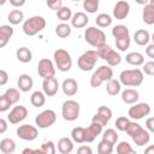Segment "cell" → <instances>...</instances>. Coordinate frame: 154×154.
<instances>
[{"label": "cell", "mask_w": 154, "mask_h": 154, "mask_svg": "<svg viewBox=\"0 0 154 154\" xmlns=\"http://www.w3.org/2000/svg\"><path fill=\"white\" fill-rule=\"evenodd\" d=\"M72 16H73V14H72V11H71V8L67 7V6H63L61 8H59V10L57 11V17H58V19L61 20V22H67L69 19L71 20Z\"/></svg>", "instance_id": "obj_36"}, {"label": "cell", "mask_w": 154, "mask_h": 154, "mask_svg": "<svg viewBox=\"0 0 154 154\" xmlns=\"http://www.w3.org/2000/svg\"><path fill=\"white\" fill-rule=\"evenodd\" d=\"M84 40L90 46L99 48L106 43V35L101 29H97L95 26H89L84 31Z\"/></svg>", "instance_id": "obj_5"}, {"label": "cell", "mask_w": 154, "mask_h": 154, "mask_svg": "<svg viewBox=\"0 0 154 154\" xmlns=\"http://www.w3.org/2000/svg\"><path fill=\"white\" fill-rule=\"evenodd\" d=\"M57 120V114L53 109H45L35 118V123L40 129H47L52 126Z\"/></svg>", "instance_id": "obj_10"}, {"label": "cell", "mask_w": 154, "mask_h": 154, "mask_svg": "<svg viewBox=\"0 0 154 154\" xmlns=\"http://www.w3.org/2000/svg\"><path fill=\"white\" fill-rule=\"evenodd\" d=\"M10 106H12V103L8 101V99L2 94L1 96H0V112H6L8 108H10Z\"/></svg>", "instance_id": "obj_47"}, {"label": "cell", "mask_w": 154, "mask_h": 154, "mask_svg": "<svg viewBox=\"0 0 154 154\" xmlns=\"http://www.w3.org/2000/svg\"><path fill=\"white\" fill-rule=\"evenodd\" d=\"M112 35L114 36L116 40L130 37V32H129L128 26H125V25H123V24H118V25L113 26V29H112Z\"/></svg>", "instance_id": "obj_30"}, {"label": "cell", "mask_w": 154, "mask_h": 154, "mask_svg": "<svg viewBox=\"0 0 154 154\" xmlns=\"http://www.w3.org/2000/svg\"><path fill=\"white\" fill-rule=\"evenodd\" d=\"M71 1H79V0H71Z\"/></svg>", "instance_id": "obj_62"}, {"label": "cell", "mask_w": 154, "mask_h": 154, "mask_svg": "<svg viewBox=\"0 0 154 154\" xmlns=\"http://www.w3.org/2000/svg\"><path fill=\"white\" fill-rule=\"evenodd\" d=\"M135 1H136L138 5H143V6L147 5V4H149V0H135Z\"/></svg>", "instance_id": "obj_57"}, {"label": "cell", "mask_w": 154, "mask_h": 154, "mask_svg": "<svg viewBox=\"0 0 154 154\" xmlns=\"http://www.w3.org/2000/svg\"><path fill=\"white\" fill-rule=\"evenodd\" d=\"M8 81V75L5 70H0V85H5Z\"/></svg>", "instance_id": "obj_50"}, {"label": "cell", "mask_w": 154, "mask_h": 154, "mask_svg": "<svg viewBox=\"0 0 154 154\" xmlns=\"http://www.w3.org/2000/svg\"><path fill=\"white\" fill-rule=\"evenodd\" d=\"M59 89V83L55 77H49V78H43L42 82V90L47 96H54L58 93Z\"/></svg>", "instance_id": "obj_16"}, {"label": "cell", "mask_w": 154, "mask_h": 154, "mask_svg": "<svg viewBox=\"0 0 154 154\" xmlns=\"http://www.w3.org/2000/svg\"><path fill=\"white\" fill-rule=\"evenodd\" d=\"M149 4H150V5H153V6H154V0H149Z\"/></svg>", "instance_id": "obj_60"}, {"label": "cell", "mask_w": 154, "mask_h": 154, "mask_svg": "<svg viewBox=\"0 0 154 154\" xmlns=\"http://www.w3.org/2000/svg\"><path fill=\"white\" fill-rule=\"evenodd\" d=\"M10 4L13 7H22L25 4V0H10Z\"/></svg>", "instance_id": "obj_54"}, {"label": "cell", "mask_w": 154, "mask_h": 154, "mask_svg": "<svg viewBox=\"0 0 154 154\" xmlns=\"http://www.w3.org/2000/svg\"><path fill=\"white\" fill-rule=\"evenodd\" d=\"M142 71H143L146 75H148V76H154V60L143 63Z\"/></svg>", "instance_id": "obj_46"}, {"label": "cell", "mask_w": 154, "mask_h": 154, "mask_svg": "<svg viewBox=\"0 0 154 154\" xmlns=\"http://www.w3.org/2000/svg\"><path fill=\"white\" fill-rule=\"evenodd\" d=\"M13 32L14 31H13V28L11 25L4 24L0 26V47L1 48H4L7 45L10 38L13 36Z\"/></svg>", "instance_id": "obj_20"}, {"label": "cell", "mask_w": 154, "mask_h": 154, "mask_svg": "<svg viewBox=\"0 0 154 154\" xmlns=\"http://www.w3.org/2000/svg\"><path fill=\"white\" fill-rule=\"evenodd\" d=\"M130 124V119L126 117H118L116 120V128L119 131H125Z\"/></svg>", "instance_id": "obj_42"}, {"label": "cell", "mask_w": 154, "mask_h": 154, "mask_svg": "<svg viewBox=\"0 0 154 154\" xmlns=\"http://www.w3.org/2000/svg\"><path fill=\"white\" fill-rule=\"evenodd\" d=\"M143 71L140 69H130L120 72L119 81L125 87H138L143 82Z\"/></svg>", "instance_id": "obj_2"}, {"label": "cell", "mask_w": 154, "mask_h": 154, "mask_svg": "<svg viewBox=\"0 0 154 154\" xmlns=\"http://www.w3.org/2000/svg\"><path fill=\"white\" fill-rule=\"evenodd\" d=\"M71 137L73 142L76 143H83L85 142V128L82 126H76L71 131Z\"/></svg>", "instance_id": "obj_31"}, {"label": "cell", "mask_w": 154, "mask_h": 154, "mask_svg": "<svg viewBox=\"0 0 154 154\" xmlns=\"http://www.w3.org/2000/svg\"><path fill=\"white\" fill-rule=\"evenodd\" d=\"M6 129H7V123L5 119L1 118L0 119V134H4L6 131Z\"/></svg>", "instance_id": "obj_55"}, {"label": "cell", "mask_w": 154, "mask_h": 154, "mask_svg": "<svg viewBox=\"0 0 154 154\" xmlns=\"http://www.w3.org/2000/svg\"><path fill=\"white\" fill-rule=\"evenodd\" d=\"M125 60H126L128 64L134 65V66H140V65H143V63H144L143 54H141V53H138V52L128 53L126 57H125Z\"/></svg>", "instance_id": "obj_25"}, {"label": "cell", "mask_w": 154, "mask_h": 154, "mask_svg": "<svg viewBox=\"0 0 154 154\" xmlns=\"http://www.w3.org/2000/svg\"><path fill=\"white\" fill-rule=\"evenodd\" d=\"M79 109H81V106L77 101L66 100L63 103V107H61L63 118L67 122H73L79 117Z\"/></svg>", "instance_id": "obj_9"}, {"label": "cell", "mask_w": 154, "mask_h": 154, "mask_svg": "<svg viewBox=\"0 0 154 154\" xmlns=\"http://www.w3.org/2000/svg\"><path fill=\"white\" fill-rule=\"evenodd\" d=\"M100 0H83V8L89 13H95L99 8Z\"/></svg>", "instance_id": "obj_40"}, {"label": "cell", "mask_w": 154, "mask_h": 154, "mask_svg": "<svg viewBox=\"0 0 154 154\" xmlns=\"http://www.w3.org/2000/svg\"><path fill=\"white\" fill-rule=\"evenodd\" d=\"M96 52L99 54V58L103 59L109 66H117L122 61V57L119 53H117L111 46L108 45H102L101 47L96 48Z\"/></svg>", "instance_id": "obj_6"}, {"label": "cell", "mask_w": 154, "mask_h": 154, "mask_svg": "<svg viewBox=\"0 0 154 154\" xmlns=\"http://www.w3.org/2000/svg\"><path fill=\"white\" fill-rule=\"evenodd\" d=\"M73 140L69 138V137H61L58 141V150L61 154H69L73 150Z\"/></svg>", "instance_id": "obj_23"}, {"label": "cell", "mask_w": 154, "mask_h": 154, "mask_svg": "<svg viewBox=\"0 0 154 154\" xmlns=\"http://www.w3.org/2000/svg\"><path fill=\"white\" fill-rule=\"evenodd\" d=\"M112 77H113V70H112V67L109 65L108 66L101 65L91 75V77H90V85L93 88H97L103 82H108L109 79H112Z\"/></svg>", "instance_id": "obj_4"}, {"label": "cell", "mask_w": 154, "mask_h": 154, "mask_svg": "<svg viewBox=\"0 0 154 154\" xmlns=\"http://www.w3.org/2000/svg\"><path fill=\"white\" fill-rule=\"evenodd\" d=\"M17 84H18V89H19L20 91L26 93V91L31 90V88H32V85H34V81H32V78H31L29 75L23 73V75L19 76V78H18V81H17Z\"/></svg>", "instance_id": "obj_21"}, {"label": "cell", "mask_w": 154, "mask_h": 154, "mask_svg": "<svg viewBox=\"0 0 154 154\" xmlns=\"http://www.w3.org/2000/svg\"><path fill=\"white\" fill-rule=\"evenodd\" d=\"M102 128L100 124L91 122V124L85 128V142H93L101 132H102Z\"/></svg>", "instance_id": "obj_17"}, {"label": "cell", "mask_w": 154, "mask_h": 154, "mask_svg": "<svg viewBox=\"0 0 154 154\" xmlns=\"http://www.w3.org/2000/svg\"><path fill=\"white\" fill-rule=\"evenodd\" d=\"M0 150L4 154H11L16 150V142L12 138H2L0 141Z\"/></svg>", "instance_id": "obj_29"}, {"label": "cell", "mask_w": 154, "mask_h": 154, "mask_svg": "<svg viewBox=\"0 0 154 154\" xmlns=\"http://www.w3.org/2000/svg\"><path fill=\"white\" fill-rule=\"evenodd\" d=\"M125 132L132 138V141L135 142V144L137 146H144V144H148L149 140H150V136H149V132L148 130L143 129L138 123L136 122H130L128 129L125 130Z\"/></svg>", "instance_id": "obj_1"}, {"label": "cell", "mask_w": 154, "mask_h": 154, "mask_svg": "<svg viewBox=\"0 0 154 154\" xmlns=\"http://www.w3.org/2000/svg\"><path fill=\"white\" fill-rule=\"evenodd\" d=\"M53 58H54L55 65H57V67H58L59 71L66 72V71H70L71 70V67H72V59H71L70 53L66 49L58 48L54 52Z\"/></svg>", "instance_id": "obj_7"}, {"label": "cell", "mask_w": 154, "mask_h": 154, "mask_svg": "<svg viewBox=\"0 0 154 154\" xmlns=\"http://www.w3.org/2000/svg\"><path fill=\"white\" fill-rule=\"evenodd\" d=\"M102 140L114 146L118 142V134H117V131L114 129H107L102 134Z\"/></svg>", "instance_id": "obj_35"}, {"label": "cell", "mask_w": 154, "mask_h": 154, "mask_svg": "<svg viewBox=\"0 0 154 154\" xmlns=\"http://www.w3.org/2000/svg\"><path fill=\"white\" fill-rule=\"evenodd\" d=\"M7 0H0V5L2 6V5H5V2H6Z\"/></svg>", "instance_id": "obj_59"}, {"label": "cell", "mask_w": 154, "mask_h": 154, "mask_svg": "<svg viewBox=\"0 0 154 154\" xmlns=\"http://www.w3.org/2000/svg\"><path fill=\"white\" fill-rule=\"evenodd\" d=\"M37 135H38L37 129L34 125H30V124L20 125L17 129V136L20 140H24V141H34V140L37 138Z\"/></svg>", "instance_id": "obj_13"}, {"label": "cell", "mask_w": 154, "mask_h": 154, "mask_svg": "<svg viewBox=\"0 0 154 154\" xmlns=\"http://www.w3.org/2000/svg\"><path fill=\"white\" fill-rule=\"evenodd\" d=\"M120 81H117V79H109L108 82H107V85H106V90H107V93L109 94V95H112V96H114V95H118L119 93H120Z\"/></svg>", "instance_id": "obj_32"}, {"label": "cell", "mask_w": 154, "mask_h": 154, "mask_svg": "<svg viewBox=\"0 0 154 154\" xmlns=\"http://www.w3.org/2000/svg\"><path fill=\"white\" fill-rule=\"evenodd\" d=\"M138 99H140V94L136 89L128 88V89L122 91V100H123V102H125L128 105L136 103L138 101Z\"/></svg>", "instance_id": "obj_19"}, {"label": "cell", "mask_w": 154, "mask_h": 154, "mask_svg": "<svg viewBox=\"0 0 154 154\" xmlns=\"http://www.w3.org/2000/svg\"><path fill=\"white\" fill-rule=\"evenodd\" d=\"M8 22L12 24V25H17L19 23L23 22L24 19V13L20 11V10H12L10 13H8V17H7Z\"/></svg>", "instance_id": "obj_33"}, {"label": "cell", "mask_w": 154, "mask_h": 154, "mask_svg": "<svg viewBox=\"0 0 154 154\" xmlns=\"http://www.w3.org/2000/svg\"><path fill=\"white\" fill-rule=\"evenodd\" d=\"M55 34L61 38H66L71 35V26L66 23H60L55 26Z\"/></svg>", "instance_id": "obj_34"}, {"label": "cell", "mask_w": 154, "mask_h": 154, "mask_svg": "<svg viewBox=\"0 0 154 154\" xmlns=\"http://www.w3.org/2000/svg\"><path fill=\"white\" fill-rule=\"evenodd\" d=\"M146 128L148 129V131L154 132V117H150L146 120Z\"/></svg>", "instance_id": "obj_52"}, {"label": "cell", "mask_w": 154, "mask_h": 154, "mask_svg": "<svg viewBox=\"0 0 154 154\" xmlns=\"http://www.w3.org/2000/svg\"><path fill=\"white\" fill-rule=\"evenodd\" d=\"M46 28V19L41 16H32L23 23V31L26 36H35Z\"/></svg>", "instance_id": "obj_3"}, {"label": "cell", "mask_w": 154, "mask_h": 154, "mask_svg": "<svg viewBox=\"0 0 154 154\" xmlns=\"http://www.w3.org/2000/svg\"><path fill=\"white\" fill-rule=\"evenodd\" d=\"M150 113V106L147 102H138L135 103L134 106H131L128 111V114L131 119L135 120H140L142 118H144L146 116H148Z\"/></svg>", "instance_id": "obj_11"}, {"label": "cell", "mask_w": 154, "mask_h": 154, "mask_svg": "<svg viewBox=\"0 0 154 154\" xmlns=\"http://www.w3.org/2000/svg\"><path fill=\"white\" fill-rule=\"evenodd\" d=\"M91 122H94V123H97V124H100L101 126H105V125L108 123V120H107L106 118H103L102 116H100L99 113H95V114L93 116V118H91Z\"/></svg>", "instance_id": "obj_49"}, {"label": "cell", "mask_w": 154, "mask_h": 154, "mask_svg": "<svg viewBox=\"0 0 154 154\" xmlns=\"http://www.w3.org/2000/svg\"><path fill=\"white\" fill-rule=\"evenodd\" d=\"M37 73L42 77V78H49V77H54L55 75V69L54 65L52 63L51 59L48 58H42L38 64H37Z\"/></svg>", "instance_id": "obj_12"}, {"label": "cell", "mask_w": 154, "mask_h": 154, "mask_svg": "<svg viewBox=\"0 0 154 154\" xmlns=\"http://www.w3.org/2000/svg\"><path fill=\"white\" fill-rule=\"evenodd\" d=\"M116 150L118 154H135V150L132 149L131 144H129V142H126V141L119 142Z\"/></svg>", "instance_id": "obj_39"}, {"label": "cell", "mask_w": 154, "mask_h": 154, "mask_svg": "<svg viewBox=\"0 0 154 154\" xmlns=\"http://www.w3.org/2000/svg\"><path fill=\"white\" fill-rule=\"evenodd\" d=\"M77 153L78 154H91L93 153V149L88 146H81L78 149H77Z\"/></svg>", "instance_id": "obj_51"}, {"label": "cell", "mask_w": 154, "mask_h": 154, "mask_svg": "<svg viewBox=\"0 0 154 154\" xmlns=\"http://www.w3.org/2000/svg\"><path fill=\"white\" fill-rule=\"evenodd\" d=\"M142 19L148 25L154 24V6L153 5H150V4L144 5L143 12H142Z\"/></svg>", "instance_id": "obj_26"}, {"label": "cell", "mask_w": 154, "mask_h": 154, "mask_svg": "<svg viewBox=\"0 0 154 154\" xmlns=\"http://www.w3.org/2000/svg\"><path fill=\"white\" fill-rule=\"evenodd\" d=\"M99 59V54L96 51H87L84 52L77 60V65L82 71H91L95 67V64Z\"/></svg>", "instance_id": "obj_8"}, {"label": "cell", "mask_w": 154, "mask_h": 154, "mask_svg": "<svg viewBox=\"0 0 154 154\" xmlns=\"http://www.w3.org/2000/svg\"><path fill=\"white\" fill-rule=\"evenodd\" d=\"M61 89L65 95L73 96L78 91V83L73 78H66V79H64V82L61 84Z\"/></svg>", "instance_id": "obj_18"}, {"label": "cell", "mask_w": 154, "mask_h": 154, "mask_svg": "<svg viewBox=\"0 0 154 154\" xmlns=\"http://www.w3.org/2000/svg\"><path fill=\"white\" fill-rule=\"evenodd\" d=\"M113 152V144L101 140L97 144V153L99 154H111Z\"/></svg>", "instance_id": "obj_41"}, {"label": "cell", "mask_w": 154, "mask_h": 154, "mask_svg": "<svg viewBox=\"0 0 154 154\" xmlns=\"http://www.w3.org/2000/svg\"><path fill=\"white\" fill-rule=\"evenodd\" d=\"M146 54H147L149 58L154 59V43L147 46V48H146Z\"/></svg>", "instance_id": "obj_53"}, {"label": "cell", "mask_w": 154, "mask_h": 154, "mask_svg": "<svg viewBox=\"0 0 154 154\" xmlns=\"http://www.w3.org/2000/svg\"><path fill=\"white\" fill-rule=\"evenodd\" d=\"M144 153L146 154H154V146H149L144 149Z\"/></svg>", "instance_id": "obj_56"}, {"label": "cell", "mask_w": 154, "mask_h": 154, "mask_svg": "<svg viewBox=\"0 0 154 154\" xmlns=\"http://www.w3.org/2000/svg\"><path fill=\"white\" fill-rule=\"evenodd\" d=\"M4 95L8 99V101L13 105V103H17L18 101H19V99H20V93H19V90L18 89H16V88H8L5 93H4Z\"/></svg>", "instance_id": "obj_38"}, {"label": "cell", "mask_w": 154, "mask_h": 154, "mask_svg": "<svg viewBox=\"0 0 154 154\" xmlns=\"http://www.w3.org/2000/svg\"><path fill=\"white\" fill-rule=\"evenodd\" d=\"M30 102L34 107H42L46 102V94L43 91H40V90H36L31 94V97H30Z\"/></svg>", "instance_id": "obj_28"}, {"label": "cell", "mask_w": 154, "mask_h": 154, "mask_svg": "<svg viewBox=\"0 0 154 154\" xmlns=\"http://www.w3.org/2000/svg\"><path fill=\"white\" fill-rule=\"evenodd\" d=\"M88 22H89V18L84 12H76L71 18V25L77 29L84 28L88 24Z\"/></svg>", "instance_id": "obj_22"}, {"label": "cell", "mask_w": 154, "mask_h": 154, "mask_svg": "<svg viewBox=\"0 0 154 154\" xmlns=\"http://www.w3.org/2000/svg\"><path fill=\"white\" fill-rule=\"evenodd\" d=\"M23 153L25 154V153H36V152H35V150H32V149H29V148H26V149H24V150H23Z\"/></svg>", "instance_id": "obj_58"}, {"label": "cell", "mask_w": 154, "mask_h": 154, "mask_svg": "<svg viewBox=\"0 0 154 154\" xmlns=\"http://www.w3.org/2000/svg\"><path fill=\"white\" fill-rule=\"evenodd\" d=\"M46 4L51 10L54 11H58L59 8L63 7V0H46Z\"/></svg>", "instance_id": "obj_48"}, {"label": "cell", "mask_w": 154, "mask_h": 154, "mask_svg": "<svg viewBox=\"0 0 154 154\" xmlns=\"http://www.w3.org/2000/svg\"><path fill=\"white\" fill-rule=\"evenodd\" d=\"M28 116V109L24 106H14L12 108V111L10 112V114L7 116V119L11 124H18L20 122H23Z\"/></svg>", "instance_id": "obj_14"}, {"label": "cell", "mask_w": 154, "mask_h": 154, "mask_svg": "<svg viewBox=\"0 0 154 154\" xmlns=\"http://www.w3.org/2000/svg\"><path fill=\"white\" fill-rule=\"evenodd\" d=\"M16 57H17V59H18L20 63L26 64V63L31 61V59H32V53H31V51H30L29 48H26V47H20V48L17 49Z\"/></svg>", "instance_id": "obj_27"}, {"label": "cell", "mask_w": 154, "mask_h": 154, "mask_svg": "<svg viewBox=\"0 0 154 154\" xmlns=\"http://www.w3.org/2000/svg\"><path fill=\"white\" fill-rule=\"evenodd\" d=\"M96 113H99L100 116H102L103 118H106L108 122H109V119L112 118V111H111V108L107 107V106H100V107L97 108V112H96Z\"/></svg>", "instance_id": "obj_45"}, {"label": "cell", "mask_w": 154, "mask_h": 154, "mask_svg": "<svg viewBox=\"0 0 154 154\" xmlns=\"http://www.w3.org/2000/svg\"><path fill=\"white\" fill-rule=\"evenodd\" d=\"M134 40L138 46H146L148 45L149 40H150V35L147 30L144 29H138L137 31H135L134 34Z\"/></svg>", "instance_id": "obj_24"}, {"label": "cell", "mask_w": 154, "mask_h": 154, "mask_svg": "<svg viewBox=\"0 0 154 154\" xmlns=\"http://www.w3.org/2000/svg\"><path fill=\"white\" fill-rule=\"evenodd\" d=\"M130 42H131L130 37L118 38V40H116V46H117V48H118L120 52H125V51L130 47Z\"/></svg>", "instance_id": "obj_43"}, {"label": "cell", "mask_w": 154, "mask_h": 154, "mask_svg": "<svg viewBox=\"0 0 154 154\" xmlns=\"http://www.w3.org/2000/svg\"><path fill=\"white\" fill-rule=\"evenodd\" d=\"M95 22H96V25L97 26H100V28H107V26H109L112 24V17L109 14H107V13H100L96 17Z\"/></svg>", "instance_id": "obj_37"}, {"label": "cell", "mask_w": 154, "mask_h": 154, "mask_svg": "<svg viewBox=\"0 0 154 154\" xmlns=\"http://www.w3.org/2000/svg\"><path fill=\"white\" fill-rule=\"evenodd\" d=\"M55 144L52 141H47L41 146V152L43 154H55Z\"/></svg>", "instance_id": "obj_44"}, {"label": "cell", "mask_w": 154, "mask_h": 154, "mask_svg": "<svg viewBox=\"0 0 154 154\" xmlns=\"http://www.w3.org/2000/svg\"><path fill=\"white\" fill-rule=\"evenodd\" d=\"M130 12V5L126 0H119L113 7V17L116 19H125Z\"/></svg>", "instance_id": "obj_15"}, {"label": "cell", "mask_w": 154, "mask_h": 154, "mask_svg": "<svg viewBox=\"0 0 154 154\" xmlns=\"http://www.w3.org/2000/svg\"><path fill=\"white\" fill-rule=\"evenodd\" d=\"M152 40H153V43H154V32H153V35H152Z\"/></svg>", "instance_id": "obj_61"}]
</instances>
